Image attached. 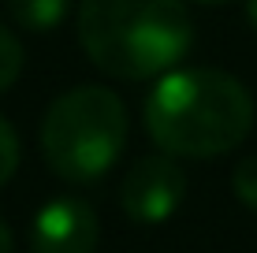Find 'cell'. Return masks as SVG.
I'll return each instance as SVG.
<instances>
[{
  "label": "cell",
  "instance_id": "cell-1",
  "mask_svg": "<svg viewBox=\"0 0 257 253\" xmlns=\"http://www.w3.org/2000/svg\"><path fill=\"white\" fill-rule=\"evenodd\" d=\"M146 130L168 156L231 153L253 127V97L235 75L216 67H183L153 82L142 104Z\"/></svg>",
  "mask_w": 257,
  "mask_h": 253
},
{
  "label": "cell",
  "instance_id": "cell-8",
  "mask_svg": "<svg viewBox=\"0 0 257 253\" xmlns=\"http://www.w3.org/2000/svg\"><path fill=\"white\" fill-rule=\"evenodd\" d=\"M231 190H235V197H238L246 208H253V212H257V153L235 164Z\"/></svg>",
  "mask_w": 257,
  "mask_h": 253
},
{
  "label": "cell",
  "instance_id": "cell-2",
  "mask_svg": "<svg viewBox=\"0 0 257 253\" xmlns=\"http://www.w3.org/2000/svg\"><path fill=\"white\" fill-rule=\"evenodd\" d=\"M78 41L108 78H161L175 71L194 45V23L183 0H82Z\"/></svg>",
  "mask_w": 257,
  "mask_h": 253
},
{
  "label": "cell",
  "instance_id": "cell-12",
  "mask_svg": "<svg viewBox=\"0 0 257 253\" xmlns=\"http://www.w3.org/2000/svg\"><path fill=\"white\" fill-rule=\"evenodd\" d=\"M198 4H227V0H198Z\"/></svg>",
  "mask_w": 257,
  "mask_h": 253
},
{
  "label": "cell",
  "instance_id": "cell-4",
  "mask_svg": "<svg viewBox=\"0 0 257 253\" xmlns=\"http://www.w3.org/2000/svg\"><path fill=\"white\" fill-rule=\"evenodd\" d=\"M187 197V175L172 156H142L119 182V205L135 223H164Z\"/></svg>",
  "mask_w": 257,
  "mask_h": 253
},
{
  "label": "cell",
  "instance_id": "cell-3",
  "mask_svg": "<svg viewBox=\"0 0 257 253\" xmlns=\"http://www.w3.org/2000/svg\"><path fill=\"white\" fill-rule=\"evenodd\" d=\"M127 142V108L108 86H75L49 104L41 123L45 164L67 182H97Z\"/></svg>",
  "mask_w": 257,
  "mask_h": 253
},
{
  "label": "cell",
  "instance_id": "cell-11",
  "mask_svg": "<svg viewBox=\"0 0 257 253\" xmlns=\"http://www.w3.org/2000/svg\"><path fill=\"white\" fill-rule=\"evenodd\" d=\"M246 19H250V26L257 30V0H246Z\"/></svg>",
  "mask_w": 257,
  "mask_h": 253
},
{
  "label": "cell",
  "instance_id": "cell-9",
  "mask_svg": "<svg viewBox=\"0 0 257 253\" xmlns=\"http://www.w3.org/2000/svg\"><path fill=\"white\" fill-rule=\"evenodd\" d=\"M15 168H19V134L0 116V186L15 175Z\"/></svg>",
  "mask_w": 257,
  "mask_h": 253
},
{
  "label": "cell",
  "instance_id": "cell-10",
  "mask_svg": "<svg viewBox=\"0 0 257 253\" xmlns=\"http://www.w3.org/2000/svg\"><path fill=\"white\" fill-rule=\"evenodd\" d=\"M0 253H15V238H12V227L4 223V216H0Z\"/></svg>",
  "mask_w": 257,
  "mask_h": 253
},
{
  "label": "cell",
  "instance_id": "cell-6",
  "mask_svg": "<svg viewBox=\"0 0 257 253\" xmlns=\"http://www.w3.org/2000/svg\"><path fill=\"white\" fill-rule=\"evenodd\" d=\"M8 12H12V19L19 26L45 34V30H56L67 19L71 0H8Z\"/></svg>",
  "mask_w": 257,
  "mask_h": 253
},
{
  "label": "cell",
  "instance_id": "cell-7",
  "mask_svg": "<svg viewBox=\"0 0 257 253\" xmlns=\"http://www.w3.org/2000/svg\"><path fill=\"white\" fill-rule=\"evenodd\" d=\"M23 64H26V56H23L19 38H15V34L0 23V93H8L15 82H19Z\"/></svg>",
  "mask_w": 257,
  "mask_h": 253
},
{
  "label": "cell",
  "instance_id": "cell-5",
  "mask_svg": "<svg viewBox=\"0 0 257 253\" xmlns=\"http://www.w3.org/2000/svg\"><path fill=\"white\" fill-rule=\"evenodd\" d=\"M101 223L82 197H52L30 223V253H97Z\"/></svg>",
  "mask_w": 257,
  "mask_h": 253
}]
</instances>
